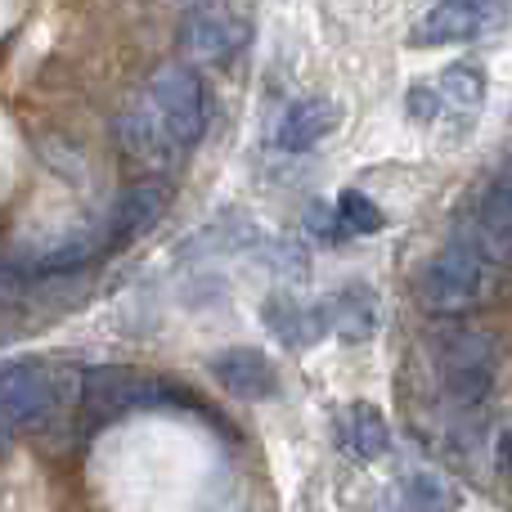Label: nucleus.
<instances>
[{"label": "nucleus", "mask_w": 512, "mask_h": 512, "mask_svg": "<svg viewBox=\"0 0 512 512\" xmlns=\"http://www.w3.org/2000/svg\"><path fill=\"white\" fill-rule=\"evenodd\" d=\"M346 441H351V450L360 454V459H382V454L391 450L387 414H382L378 405H369V400H355L351 414H346Z\"/></svg>", "instance_id": "nucleus-14"}, {"label": "nucleus", "mask_w": 512, "mask_h": 512, "mask_svg": "<svg viewBox=\"0 0 512 512\" xmlns=\"http://www.w3.org/2000/svg\"><path fill=\"white\" fill-rule=\"evenodd\" d=\"M117 135H122V144H126V153H131V158L153 162V167H162V162H171L180 153L176 144L167 140V131L158 126V117L144 108V99L122 113V122H117Z\"/></svg>", "instance_id": "nucleus-13"}, {"label": "nucleus", "mask_w": 512, "mask_h": 512, "mask_svg": "<svg viewBox=\"0 0 512 512\" xmlns=\"http://www.w3.org/2000/svg\"><path fill=\"white\" fill-rule=\"evenodd\" d=\"M504 18V0H436L423 23L409 32V45H459L477 41Z\"/></svg>", "instance_id": "nucleus-5"}, {"label": "nucleus", "mask_w": 512, "mask_h": 512, "mask_svg": "<svg viewBox=\"0 0 512 512\" xmlns=\"http://www.w3.org/2000/svg\"><path fill=\"white\" fill-rule=\"evenodd\" d=\"M436 373L459 409H477L495 391V337L481 328H450L436 342Z\"/></svg>", "instance_id": "nucleus-2"}, {"label": "nucleus", "mask_w": 512, "mask_h": 512, "mask_svg": "<svg viewBox=\"0 0 512 512\" xmlns=\"http://www.w3.org/2000/svg\"><path fill=\"white\" fill-rule=\"evenodd\" d=\"M436 99H441V108H454V113H477L481 108V95H486V77H481L477 68H468V63H454V68H445L441 77H436Z\"/></svg>", "instance_id": "nucleus-15"}, {"label": "nucleus", "mask_w": 512, "mask_h": 512, "mask_svg": "<svg viewBox=\"0 0 512 512\" xmlns=\"http://www.w3.org/2000/svg\"><path fill=\"white\" fill-rule=\"evenodd\" d=\"M212 378L239 400H270L279 391V373L256 346H230L212 360Z\"/></svg>", "instance_id": "nucleus-9"}, {"label": "nucleus", "mask_w": 512, "mask_h": 512, "mask_svg": "<svg viewBox=\"0 0 512 512\" xmlns=\"http://www.w3.org/2000/svg\"><path fill=\"white\" fill-rule=\"evenodd\" d=\"M54 409V382L36 360L0 364V427L41 423Z\"/></svg>", "instance_id": "nucleus-6"}, {"label": "nucleus", "mask_w": 512, "mask_h": 512, "mask_svg": "<svg viewBox=\"0 0 512 512\" xmlns=\"http://www.w3.org/2000/svg\"><path fill=\"white\" fill-rule=\"evenodd\" d=\"M185 5H194V9H203V5H216V0H185Z\"/></svg>", "instance_id": "nucleus-22"}, {"label": "nucleus", "mask_w": 512, "mask_h": 512, "mask_svg": "<svg viewBox=\"0 0 512 512\" xmlns=\"http://www.w3.org/2000/svg\"><path fill=\"white\" fill-rule=\"evenodd\" d=\"M486 288H490V265L454 239L445 243L423 270V301L432 310H441V315L477 306V301L486 297Z\"/></svg>", "instance_id": "nucleus-4"}, {"label": "nucleus", "mask_w": 512, "mask_h": 512, "mask_svg": "<svg viewBox=\"0 0 512 512\" xmlns=\"http://www.w3.org/2000/svg\"><path fill=\"white\" fill-rule=\"evenodd\" d=\"M454 243H463L472 256L486 265H508L512 261V162L486 185V194L472 203L463 216Z\"/></svg>", "instance_id": "nucleus-3"}, {"label": "nucleus", "mask_w": 512, "mask_h": 512, "mask_svg": "<svg viewBox=\"0 0 512 512\" xmlns=\"http://www.w3.org/2000/svg\"><path fill=\"white\" fill-rule=\"evenodd\" d=\"M0 445H5V432H0Z\"/></svg>", "instance_id": "nucleus-23"}, {"label": "nucleus", "mask_w": 512, "mask_h": 512, "mask_svg": "<svg viewBox=\"0 0 512 512\" xmlns=\"http://www.w3.org/2000/svg\"><path fill=\"white\" fill-rule=\"evenodd\" d=\"M306 230H315L324 243H337V239H346L342 234V225H337V216H333V207H324V203H315L306 212Z\"/></svg>", "instance_id": "nucleus-19"}, {"label": "nucleus", "mask_w": 512, "mask_h": 512, "mask_svg": "<svg viewBox=\"0 0 512 512\" xmlns=\"http://www.w3.org/2000/svg\"><path fill=\"white\" fill-rule=\"evenodd\" d=\"M333 216H337V225H342V234H378L382 225H387L382 207L373 203L369 194H360V189H342L333 203Z\"/></svg>", "instance_id": "nucleus-17"}, {"label": "nucleus", "mask_w": 512, "mask_h": 512, "mask_svg": "<svg viewBox=\"0 0 512 512\" xmlns=\"http://www.w3.org/2000/svg\"><path fill=\"white\" fill-rule=\"evenodd\" d=\"M23 292H27L23 270H14V265L0 261V306H14V301H23Z\"/></svg>", "instance_id": "nucleus-20"}, {"label": "nucleus", "mask_w": 512, "mask_h": 512, "mask_svg": "<svg viewBox=\"0 0 512 512\" xmlns=\"http://www.w3.org/2000/svg\"><path fill=\"white\" fill-rule=\"evenodd\" d=\"M405 504L414 512H459V495H454V486L441 472H409Z\"/></svg>", "instance_id": "nucleus-16"}, {"label": "nucleus", "mask_w": 512, "mask_h": 512, "mask_svg": "<svg viewBox=\"0 0 512 512\" xmlns=\"http://www.w3.org/2000/svg\"><path fill=\"white\" fill-rule=\"evenodd\" d=\"M162 207H167V189H162L158 180H140V185H131L113 207L108 243H126V239H135V234H144L162 216Z\"/></svg>", "instance_id": "nucleus-11"}, {"label": "nucleus", "mask_w": 512, "mask_h": 512, "mask_svg": "<svg viewBox=\"0 0 512 512\" xmlns=\"http://www.w3.org/2000/svg\"><path fill=\"white\" fill-rule=\"evenodd\" d=\"M261 319L274 333V342L288 346V351H306V346H315L328 333L324 306H301L292 292H270L261 301Z\"/></svg>", "instance_id": "nucleus-8"}, {"label": "nucleus", "mask_w": 512, "mask_h": 512, "mask_svg": "<svg viewBox=\"0 0 512 512\" xmlns=\"http://www.w3.org/2000/svg\"><path fill=\"white\" fill-rule=\"evenodd\" d=\"M144 108L158 117V126L167 131V140L176 149H194L207 135V122H212V104H207L203 81L185 63H162L153 72L149 90H144Z\"/></svg>", "instance_id": "nucleus-1"}, {"label": "nucleus", "mask_w": 512, "mask_h": 512, "mask_svg": "<svg viewBox=\"0 0 512 512\" xmlns=\"http://www.w3.org/2000/svg\"><path fill=\"white\" fill-rule=\"evenodd\" d=\"M499 459H504V472L512 477V432L504 436V450H499Z\"/></svg>", "instance_id": "nucleus-21"}, {"label": "nucleus", "mask_w": 512, "mask_h": 512, "mask_svg": "<svg viewBox=\"0 0 512 512\" xmlns=\"http://www.w3.org/2000/svg\"><path fill=\"white\" fill-rule=\"evenodd\" d=\"M337 126V104L328 99H301L274 126V149L283 153H310L315 144H324Z\"/></svg>", "instance_id": "nucleus-10"}, {"label": "nucleus", "mask_w": 512, "mask_h": 512, "mask_svg": "<svg viewBox=\"0 0 512 512\" xmlns=\"http://www.w3.org/2000/svg\"><path fill=\"white\" fill-rule=\"evenodd\" d=\"M248 45V23L234 18L230 9L221 5H203L185 18L180 27V50L189 59H203V63H230L234 54Z\"/></svg>", "instance_id": "nucleus-7"}, {"label": "nucleus", "mask_w": 512, "mask_h": 512, "mask_svg": "<svg viewBox=\"0 0 512 512\" xmlns=\"http://www.w3.org/2000/svg\"><path fill=\"white\" fill-rule=\"evenodd\" d=\"M405 108H409V117H414V122H436L441 99H436L432 86H414V90H409V99H405Z\"/></svg>", "instance_id": "nucleus-18"}, {"label": "nucleus", "mask_w": 512, "mask_h": 512, "mask_svg": "<svg viewBox=\"0 0 512 512\" xmlns=\"http://www.w3.org/2000/svg\"><path fill=\"white\" fill-rule=\"evenodd\" d=\"M324 319L342 342H369L378 333V301L369 288H342L324 301Z\"/></svg>", "instance_id": "nucleus-12"}]
</instances>
